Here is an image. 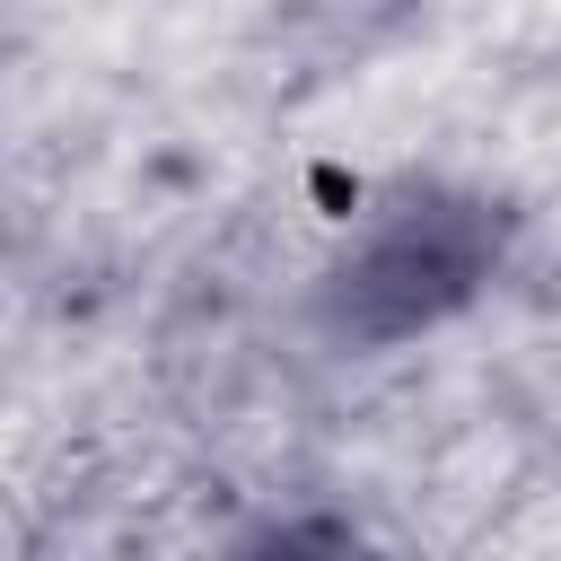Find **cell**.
Instances as JSON below:
<instances>
[{
    "label": "cell",
    "instance_id": "1",
    "mask_svg": "<svg viewBox=\"0 0 561 561\" xmlns=\"http://www.w3.org/2000/svg\"><path fill=\"white\" fill-rule=\"evenodd\" d=\"M482 254H491V228L473 219V202H403L342 263V289H333L342 324H359V333L430 324L447 298H465V280L482 272Z\"/></svg>",
    "mask_w": 561,
    "mask_h": 561
}]
</instances>
